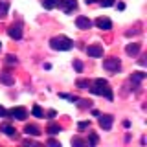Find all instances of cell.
<instances>
[{
	"instance_id": "cb8c5ba5",
	"label": "cell",
	"mask_w": 147,
	"mask_h": 147,
	"mask_svg": "<svg viewBox=\"0 0 147 147\" xmlns=\"http://www.w3.org/2000/svg\"><path fill=\"white\" fill-rule=\"evenodd\" d=\"M90 144H92V145L98 144V136H96V134H90Z\"/></svg>"
},
{
	"instance_id": "d4e9b609",
	"label": "cell",
	"mask_w": 147,
	"mask_h": 147,
	"mask_svg": "<svg viewBox=\"0 0 147 147\" xmlns=\"http://www.w3.org/2000/svg\"><path fill=\"white\" fill-rule=\"evenodd\" d=\"M72 144H74V145H83V140H81V138H74Z\"/></svg>"
},
{
	"instance_id": "44dd1931",
	"label": "cell",
	"mask_w": 147,
	"mask_h": 147,
	"mask_svg": "<svg viewBox=\"0 0 147 147\" xmlns=\"http://www.w3.org/2000/svg\"><path fill=\"white\" fill-rule=\"evenodd\" d=\"M99 6H103V7H110V6H114V0H99Z\"/></svg>"
},
{
	"instance_id": "277c9868",
	"label": "cell",
	"mask_w": 147,
	"mask_h": 147,
	"mask_svg": "<svg viewBox=\"0 0 147 147\" xmlns=\"http://www.w3.org/2000/svg\"><path fill=\"white\" fill-rule=\"evenodd\" d=\"M6 114L9 118H15V119H26V116H28L26 109H22V107H13L11 110H7Z\"/></svg>"
},
{
	"instance_id": "ffe728a7",
	"label": "cell",
	"mask_w": 147,
	"mask_h": 147,
	"mask_svg": "<svg viewBox=\"0 0 147 147\" xmlns=\"http://www.w3.org/2000/svg\"><path fill=\"white\" fill-rule=\"evenodd\" d=\"M77 86H81V88H85V90H88V88H90L88 81H85V79H79V81H77Z\"/></svg>"
},
{
	"instance_id": "30bf717a",
	"label": "cell",
	"mask_w": 147,
	"mask_h": 147,
	"mask_svg": "<svg viewBox=\"0 0 147 147\" xmlns=\"http://www.w3.org/2000/svg\"><path fill=\"white\" fill-rule=\"evenodd\" d=\"M96 26L99 28V30H110L112 28V22H110V18H105V17H101L96 20Z\"/></svg>"
},
{
	"instance_id": "484cf974",
	"label": "cell",
	"mask_w": 147,
	"mask_h": 147,
	"mask_svg": "<svg viewBox=\"0 0 147 147\" xmlns=\"http://www.w3.org/2000/svg\"><path fill=\"white\" fill-rule=\"evenodd\" d=\"M74 66H76V70H77V72H81V70H83V64H81L79 61H76V63H74Z\"/></svg>"
},
{
	"instance_id": "d6986e66",
	"label": "cell",
	"mask_w": 147,
	"mask_h": 147,
	"mask_svg": "<svg viewBox=\"0 0 147 147\" xmlns=\"http://www.w3.org/2000/svg\"><path fill=\"white\" fill-rule=\"evenodd\" d=\"M31 112H33V116H35V118H42V109H40L39 105H35Z\"/></svg>"
},
{
	"instance_id": "e0dca14e",
	"label": "cell",
	"mask_w": 147,
	"mask_h": 147,
	"mask_svg": "<svg viewBox=\"0 0 147 147\" xmlns=\"http://www.w3.org/2000/svg\"><path fill=\"white\" fill-rule=\"evenodd\" d=\"M142 79H145L144 72H134V74H132V81H134V83H140Z\"/></svg>"
},
{
	"instance_id": "5bb4252c",
	"label": "cell",
	"mask_w": 147,
	"mask_h": 147,
	"mask_svg": "<svg viewBox=\"0 0 147 147\" xmlns=\"http://www.w3.org/2000/svg\"><path fill=\"white\" fill-rule=\"evenodd\" d=\"M2 131L6 132L9 138H17V131H15V129H13L11 125H7V123H6V125H2Z\"/></svg>"
},
{
	"instance_id": "7402d4cb",
	"label": "cell",
	"mask_w": 147,
	"mask_h": 147,
	"mask_svg": "<svg viewBox=\"0 0 147 147\" xmlns=\"http://www.w3.org/2000/svg\"><path fill=\"white\" fill-rule=\"evenodd\" d=\"M7 64H17V57H15V55H7Z\"/></svg>"
},
{
	"instance_id": "9c48e42d",
	"label": "cell",
	"mask_w": 147,
	"mask_h": 147,
	"mask_svg": "<svg viewBox=\"0 0 147 147\" xmlns=\"http://www.w3.org/2000/svg\"><path fill=\"white\" fill-rule=\"evenodd\" d=\"M112 116H109V114H105V116H101L99 118V125H101V129H105V131H109L110 127H112Z\"/></svg>"
},
{
	"instance_id": "603a6c76",
	"label": "cell",
	"mask_w": 147,
	"mask_h": 147,
	"mask_svg": "<svg viewBox=\"0 0 147 147\" xmlns=\"http://www.w3.org/2000/svg\"><path fill=\"white\" fill-rule=\"evenodd\" d=\"M61 98H64V99H70V101H77L76 96H70V94H61Z\"/></svg>"
},
{
	"instance_id": "5b68a950",
	"label": "cell",
	"mask_w": 147,
	"mask_h": 147,
	"mask_svg": "<svg viewBox=\"0 0 147 147\" xmlns=\"http://www.w3.org/2000/svg\"><path fill=\"white\" fill-rule=\"evenodd\" d=\"M57 6H59V7H63V11L70 13L72 9H76V7H77V2H76V0H57Z\"/></svg>"
},
{
	"instance_id": "ac0fdd59",
	"label": "cell",
	"mask_w": 147,
	"mask_h": 147,
	"mask_svg": "<svg viewBox=\"0 0 147 147\" xmlns=\"http://www.w3.org/2000/svg\"><path fill=\"white\" fill-rule=\"evenodd\" d=\"M48 132H50V134H59V132H61V127L55 125V123H52V125L48 127Z\"/></svg>"
},
{
	"instance_id": "3957f363",
	"label": "cell",
	"mask_w": 147,
	"mask_h": 147,
	"mask_svg": "<svg viewBox=\"0 0 147 147\" xmlns=\"http://www.w3.org/2000/svg\"><path fill=\"white\" fill-rule=\"evenodd\" d=\"M103 68L109 70V72H118L119 68H121V63H119V59H116V57H109V59L103 61Z\"/></svg>"
},
{
	"instance_id": "7a4b0ae2",
	"label": "cell",
	"mask_w": 147,
	"mask_h": 147,
	"mask_svg": "<svg viewBox=\"0 0 147 147\" xmlns=\"http://www.w3.org/2000/svg\"><path fill=\"white\" fill-rule=\"evenodd\" d=\"M50 46H52L53 50H61V52H66V50H72V46L74 42L68 37H64V35H59V37H53L52 40H50Z\"/></svg>"
},
{
	"instance_id": "6da1fadb",
	"label": "cell",
	"mask_w": 147,
	"mask_h": 147,
	"mask_svg": "<svg viewBox=\"0 0 147 147\" xmlns=\"http://www.w3.org/2000/svg\"><path fill=\"white\" fill-rule=\"evenodd\" d=\"M90 92H92V94H96V96H105L107 99H112L114 98V94H112V90H110L107 79H96V83H94V86L90 88Z\"/></svg>"
},
{
	"instance_id": "8992f818",
	"label": "cell",
	"mask_w": 147,
	"mask_h": 147,
	"mask_svg": "<svg viewBox=\"0 0 147 147\" xmlns=\"http://www.w3.org/2000/svg\"><path fill=\"white\" fill-rule=\"evenodd\" d=\"M7 35L11 37V39L18 40V39L22 37V28H20V24H13V26H9V30H7Z\"/></svg>"
},
{
	"instance_id": "4316f807",
	"label": "cell",
	"mask_w": 147,
	"mask_h": 147,
	"mask_svg": "<svg viewBox=\"0 0 147 147\" xmlns=\"http://www.w3.org/2000/svg\"><path fill=\"white\" fill-rule=\"evenodd\" d=\"M88 125H90V121H81L79 123V129H86Z\"/></svg>"
},
{
	"instance_id": "7c38bea8",
	"label": "cell",
	"mask_w": 147,
	"mask_h": 147,
	"mask_svg": "<svg viewBox=\"0 0 147 147\" xmlns=\"http://www.w3.org/2000/svg\"><path fill=\"white\" fill-rule=\"evenodd\" d=\"M0 81H2L4 85H13V83H15V79H13V76H11V74H7V72L0 74Z\"/></svg>"
},
{
	"instance_id": "ba28073f",
	"label": "cell",
	"mask_w": 147,
	"mask_h": 147,
	"mask_svg": "<svg viewBox=\"0 0 147 147\" xmlns=\"http://www.w3.org/2000/svg\"><path fill=\"white\" fill-rule=\"evenodd\" d=\"M76 26L79 28V30H90L92 22H90L86 17H77V18H76Z\"/></svg>"
},
{
	"instance_id": "8fae6325",
	"label": "cell",
	"mask_w": 147,
	"mask_h": 147,
	"mask_svg": "<svg viewBox=\"0 0 147 147\" xmlns=\"http://www.w3.org/2000/svg\"><path fill=\"white\" fill-rule=\"evenodd\" d=\"M140 48L142 46L138 44V42H132V44H127V48H125V52H127V55H131V57H134V55L140 52Z\"/></svg>"
},
{
	"instance_id": "83f0119b",
	"label": "cell",
	"mask_w": 147,
	"mask_h": 147,
	"mask_svg": "<svg viewBox=\"0 0 147 147\" xmlns=\"http://www.w3.org/2000/svg\"><path fill=\"white\" fill-rule=\"evenodd\" d=\"M2 116H6V109L0 107V118H2Z\"/></svg>"
},
{
	"instance_id": "f1b7e54d",
	"label": "cell",
	"mask_w": 147,
	"mask_h": 147,
	"mask_svg": "<svg viewBox=\"0 0 147 147\" xmlns=\"http://www.w3.org/2000/svg\"><path fill=\"white\" fill-rule=\"evenodd\" d=\"M0 48H2V42H0Z\"/></svg>"
},
{
	"instance_id": "2e32d148",
	"label": "cell",
	"mask_w": 147,
	"mask_h": 147,
	"mask_svg": "<svg viewBox=\"0 0 147 147\" xmlns=\"http://www.w3.org/2000/svg\"><path fill=\"white\" fill-rule=\"evenodd\" d=\"M42 6L46 9H53L55 6H57V0H42Z\"/></svg>"
},
{
	"instance_id": "52a82bcc",
	"label": "cell",
	"mask_w": 147,
	"mask_h": 147,
	"mask_svg": "<svg viewBox=\"0 0 147 147\" xmlns=\"http://www.w3.org/2000/svg\"><path fill=\"white\" fill-rule=\"evenodd\" d=\"M86 53H88L90 57H103V48L98 46V44H92V46L86 48Z\"/></svg>"
},
{
	"instance_id": "4fadbf2b",
	"label": "cell",
	"mask_w": 147,
	"mask_h": 147,
	"mask_svg": "<svg viewBox=\"0 0 147 147\" xmlns=\"http://www.w3.org/2000/svg\"><path fill=\"white\" fill-rule=\"evenodd\" d=\"M24 132H26V134H31V136H39L40 134L39 127H35V125H26L24 127Z\"/></svg>"
},
{
	"instance_id": "9a60e30c",
	"label": "cell",
	"mask_w": 147,
	"mask_h": 147,
	"mask_svg": "<svg viewBox=\"0 0 147 147\" xmlns=\"http://www.w3.org/2000/svg\"><path fill=\"white\" fill-rule=\"evenodd\" d=\"M7 9H9V4H7V2H4V0H0V18L6 17Z\"/></svg>"
}]
</instances>
